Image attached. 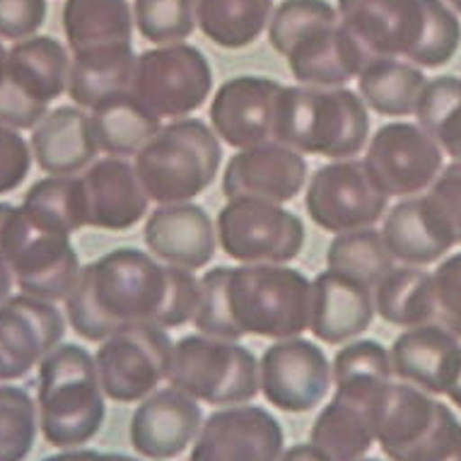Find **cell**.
<instances>
[{
	"label": "cell",
	"mask_w": 461,
	"mask_h": 461,
	"mask_svg": "<svg viewBox=\"0 0 461 461\" xmlns=\"http://www.w3.org/2000/svg\"><path fill=\"white\" fill-rule=\"evenodd\" d=\"M68 319L56 303L13 295L0 304V382L27 377L44 356L61 346Z\"/></svg>",
	"instance_id": "15"
},
{
	"label": "cell",
	"mask_w": 461,
	"mask_h": 461,
	"mask_svg": "<svg viewBox=\"0 0 461 461\" xmlns=\"http://www.w3.org/2000/svg\"><path fill=\"white\" fill-rule=\"evenodd\" d=\"M70 56L53 37H30L15 41L8 51L5 80L39 104H51L68 90Z\"/></svg>",
	"instance_id": "28"
},
{
	"label": "cell",
	"mask_w": 461,
	"mask_h": 461,
	"mask_svg": "<svg viewBox=\"0 0 461 461\" xmlns=\"http://www.w3.org/2000/svg\"><path fill=\"white\" fill-rule=\"evenodd\" d=\"M449 227L454 244H461V159L442 167L438 179L423 194Z\"/></svg>",
	"instance_id": "47"
},
{
	"label": "cell",
	"mask_w": 461,
	"mask_h": 461,
	"mask_svg": "<svg viewBox=\"0 0 461 461\" xmlns=\"http://www.w3.org/2000/svg\"><path fill=\"white\" fill-rule=\"evenodd\" d=\"M333 392L375 406L379 393L393 382L389 348L375 339H353L343 343L331 363Z\"/></svg>",
	"instance_id": "35"
},
{
	"label": "cell",
	"mask_w": 461,
	"mask_h": 461,
	"mask_svg": "<svg viewBox=\"0 0 461 461\" xmlns=\"http://www.w3.org/2000/svg\"><path fill=\"white\" fill-rule=\"evenodd\" d=\"M70 237L34 218L23 205L0 203V254L24 295L66 303L83 271Z\"/></svg>",
	"instance_id": "6"
},
{
	"label": "cell",
	"mask_w": 461,
	"mask_h": 461,
	"mask_svg": "<svg viewBox=\"0 0 461 461\" xmlns=\"http://www.w3.org/2000/svg\"><path fill=\"white\" fill-rule=\"evenodd\" d=\"M133 24L155 46L182 44L196 30V0H136Z\"/></svg>",
	"instance_id": "42"
},
{
	"label": "cell",
	"mask_w": 461,
	"mask_h": 461,
	"mask_svg": "<svg viewBox=\"0 0 461 461\" xmlns=\"http://www.w3.org/2000/svg\"><path fill=\"white\" fill-rule=\"evenodd\" d=\"M20 205L66 235H76L77 230L87 227V194L80 175L39 179L27 189Z\"/></svg>",
	"instance_id": "37"
},
{
	"label": "cell",
	"mask_w": 461,
	"mask_h": 461,
	"mask_svg": "<svg viewBox=\"0 0 461 461\" xmlns=\"http://www.w3.org/2000/svg\"><path fill=\"white\" fill-rule=\"evenodd\" d=\"M375 314L386 324L413 329L435 321V287L432 273L420 266H392L372 287Z\"/></svg>",
	"instance_id": "32"
},
{
	"label": "cell",
	"mask_w": 461,
	"mask_h": 461,
	"mask_svg": "<svg viewBox=\"0 0 461 461\" xmlns=\"http://www.w3.org/2000/svg\"><path fill=\"white\" fill-rule=\"evenodd\" d=\"M172 353L175 343L167 329L138 324L116 331L95 353L102 392L116 403L148 399L169 377Z\"/></svg>",
	"instance_id": "10"
},
{
	"label": "cell",
	"mask_w": 461,
	"mask_h": 461,
	"mask_svg": "<svg viewBox=\"0 0 461 461\" xmlns=\"http://www.w3.org/2000/svg\"><path fill=\"white\" fill-rule=\"evenodd\" d=\"M356 80L365 106L382 116H413L428 83L413 63L386 56L370 59Z\"/></svg>",
	"instance_id": "33"
},
{
	"label": "cell",
	"mask_w": 461,
	"mask_h": 461,
	"mask_svg": "<svg viewBox=\"0 0 461 461\" xmlns=\"http://www.w3.org/2000/svg\"><path fill=\"white\" fill-rule=\"evenodd\" d=\"M32 169V148L20 131L0 123V196L13 194L24 184Z\"/></svg>",
	"instance_id": "48"
},
{
	"label": "cell",
	"mask_w": 461,
	"mask_h": 461,
	"mask_svg": "<svg viewBox=\"0 0 461 461\" xmlns=\"http://www.w3.org/2000/svg\"><path fill=\"white\" fill-rule=\"evenodd\" d=\"M227 300L237 329L258 339H297L310 329L312 280L283 264L230 268Z\"/></svg>",
	"instance_id": "5"
},
{
	"label": "cell",
	"mask_w": 461,
	"mask_h": 461,
	"mask_svg": "<svg viewBox=\"0 0 461 461\" xmlns=\"http://www.w3.org/2000/svg\"><path fill=\"white\" fill-rule=\"evenodd\" d=\"M324 258L326 268L360 280L370 287L377 285L379 278L393 266V258L386 251L382 232H377L375 227L333 235Z\"/></svg>",
	"instance_id": "39"
},
{
	"label": "cell",
	"mask_w": 461,
	"mask_h": 461,
	"mask_svg": "<svg viewBox=\"0 0 461 461\" xmlns=\"http://www.w3.org/2000/svg\"><path fill=\"white\" fill-rule=\"evenodd\" d=\"M169 290V266L150 251L119 247L80 271L66 297V319L83 340L102 343L122 329L159 324Z\"/></svg>",
	"instance_id": "1"
},
{
	"label": "cell",
	"mask_w": 461,
	"mask_h": 461,
	"mask_svg": "<svg viewBox=\"0 0 461 461\" xmlns=\"http://www.w3.org/2000/svg\"><path fill=\"white\" fill-rule=\"evenodd\" d=\"M227 278H230V266H215L205 271L198 283H201V297H198L196 317L191 324L196 326L198 333L212 336L222 340H240L244 336L237 329L232 312H230V300H227Z\"/></svg>",
	"instance_id": "43"
},
{
	"label": "cell",
	"mask_w": 461,
	"mask_h": 461,
	"mask_svg": "<svg viewBox=\"0 0 461 461\" xmlns=\"http://www.w3.org/2000/svg\"><path fill=\"white\" fill-rule=\"evenodd\" d=\"M39 430L49 445L76 449L97 438L106 418L97 363L90 350L61 343L39 363Z\"/></svg>",
	"instance_id": "2"
},
{
	"label": "cell",
	"mask_w": 461,
	"mask_h": 461,
	"mask_svg": "<svg viewBox=\"0 0 461 461\" xmlns=\"http://www.w3.org/2000/svg\"><path fill=\"white\" fill-rule=\"evenodd\" d=\"M445 403L406 382H392L372 409L375 439L389 461H401L423 442L442 416Z\"/></svg>",
	"instance_id": "25"
},
{
	"label": "cell",
	"mask_w": 461,
	"mask_h": 461,
	"mask_svg": "<svg viewBox=\"0 0 461 461\" xmlns=\"http://www.w3.org/2000/svg\"><path fill=\"white\" fill-rule=\"evenodd\" d=\"M220 165V138L194 116L165 123L133 162L145 194L159 205L189 203L201 196L215 182Z\"/></svg>",
	"instance_id": "4"
},
{
	"label": "cell",
	"mask_w": 461,
	"mask_h": 461,
	"mask_svg": "<svg viewBox=\"0 0 461 461\" xmlns=\"http://www.w3.org/2000/svg\"><path fill=\"white\" fill-rule=\"evenodd\" d=\"M201 297V283L194 271H184L169 266V290H167L165 310L159 317V329H179L194 321Z\"/></svg>",
	"instance_id": "46"
},
{
	"label": "cell",
	"mask_w": 461,
	"mask_h": 461,
	"mask_svg": "<svg viewBox=\"0 0 461 461\" xmlns=\"http://www.w3.org/2000/svg\"><path fill=\"white\" fill-rule=\"evenodd\" d=\"M49 113V106L39 104L20 92L13 83L0 80V123L15 131H32Z\"/></svg>",
	"instance_id": "50"
},
{
	"label": "cell",
	"mask_w": 461,
	"mask_h": 461,
	"mask_svg": "<svg viewBox=\"0 0 461 461\" xmlns=\"http://www.w3.org/2000/svg\"><path fill=\"white\" fill-rule=\"evenodd\" d=\"M375 319L372 287L326 268L312 280V336L329 346H343L370 329Z\"/></svg>",
	"instance_id": "24"
},
{
	"label": "cell",
	"mask_w": 461,
	"mask_h": 461,
	"mask_svg": "<svg viewBox=\"0 0 461 461\" xmlns=\"http://www.w3.org/2000/svg\"><path fill=\"white\" fill-rule=\"evenodd\" d=\"M283 85L264 76H237L215 90L211 129L235 150L276 140L278 102Z\"/></svg>",
	"instance_id": "16"
},
{
	"label": "cell",
	"mask_w": 461,
	"mask_h": 461,
	"mask_svg": "<svg viewBox=\"0 0 461 461\" xmlns=\"http://www.w3.org/2000/svg\"><path fill=\"white\" fill-rule=\"evenodd\" d=\"M389 196L379 189L365 159H331L310 176L304 208L317 227L340 235L375 227L386 215Z\"/></svg>",
	"instance_id": "11"
},
{
	"label": "cell",
	"mask_w": 461,
	"mask_h": 461,
	"mask_svg": "<svg viewBox=\"0 0 461 461\" xmlns=\"http://www.w3.org/2000/svg\"><path fill=\"white\" fill-rule=\"evenodd\" d=\"M80 176L87 194V227L126 232L150 212V196L129 159L106 155L95 159Z\"/></svg>",
	"instance_id": "21"
},
{
	"label": "cell",
	"mask_w": 461,
	"mask_h": 461,
	"mask_svg": "<svg viewBox=\"0 0 461 461\" xmlns=\"http://www.w3.org/2000/svg\"><path fill=\"white\" fill-rule=\"evenodd\" d=\"M169 386L208 406H242L261 392L258 360L240 340L191 333L175 343Z\"/></svg>",
	"instance_id": "7"
},
{
	"label": "cell",
	"mask_w": 461,
	"mask_h": 461,
	"mask_svg": "<svg viewBox=\"0 0 461 461\" xmlns=\"http://www.w3.org/2000/svg\"><path fill=\"white\" fill-rule=\"evenodd\" d=\"M39 435L37 401L23 386L0 384V461H24Z\"/></svg>",
	"instance_id": "41"
},
{
	"label": "cell",
	"mask_w": 461,
	"mask_h": 461,
	"mask_svg": "<svg viewBox=\"0 0 461 461\" xmlns=\"http://www.w3.org/2000/svg\"><path fill=\"white\" fill-rule=\"evenodd\" d=\"M423 27L406 61L420 70H438L452 61L461 46V23L445 0H420Z\"/></svg>",
	"instance_id": "40"
},
{
	"label": "cell",
	"mask_w": 461,
	"mask_h": 461,
	"mask_svg": "<svg viewBox=\"0 0 461 461\" xmlns=\"http://www.w3.org/2000/svg\"><path fill=\"white\" fill-rule=\"evenodd\" d=\"M99 152L109 158H136L162 129V119L138 102L133 92H119L90 109Z\"/></svg>",
	"instance_id": "29"
},
{
	"label": "cell",
	"mask_w": 461,
	"mask_h": 461,
	"mask_svg": "<svg viewBox=\"0 0 461 461\" xmlns=\"http://www.w3.org/2000/svg\"><path fill=\"white\" fill-rule=\"evenodd\" d=\"M432 287L438 310L435 321L461 340V251L439 261L432 271Z\"/></svg>",
	"instance_id": "45"
},
{
	"label": "cell",
	"mask_w": 461,
	"mask_h": 461,
	"mask_svg": "<svg viewBox=\"0 0 461 461\" xmlns=\"http://www.w3.org/2000/svg\"><path fill=\"white\" fill-rule=\"evenodd\" d=\"M5 63H8V51H5V46L0 44V80L5 76Z\"/></svg>",
	"instance_id": "57"
},
{
	"label": "cell",
	"mask_w": 461,
	"mask_h": 461,
	"mask_svg": "<svg viewBox=\"0 0 461 461\" xmlns=\"http://www.w3.org/2000/svg\"><path fill=\"white\" fill-rule=\"evenodd\" d=\"M377 403V401H375ZM370 403L333 392L331 401L319 411L310 430V442L324 449L333 461L365 459L375 439Z\"/></svg>",
	"instance_id": "31"
},
{
	"label": "cell",
	"mask_w": 461,
	"mask_h": 461,
	"mask_svg": "<svg viewBox=\"0 0 461 461\" xmlns=\"http://www.w3.org/2000/svg\"><path fill=\"white\" fill-rule=\"evenodd\" d=\"M439 461H461V432L459 438L454 439V445L449 447V452H447Z\"/></svg>",
	"instance_id": "55"
},
{
	"label": "cell",
	"mask_w": 461,
	"mask_h": 461,
	"mask_svg": "<svg viewBox=\"0 0 461 461\" xmlns=\"http://www.w3.org/2000/svg\"><path fill=\"white\" fill-rule=\"evenodd\" d=\"M131 92L159 119H186L211 97L212 68L196 46H155L136 59Z\"/></svg>",
	"instance_id": "9"
},
{
	"label": "cell",
	"mask_w": 461,
	"mask_h": 461,
	"mask_svg": "<svg viewBox=\"0 0 461 461\" xmlns=\"http://www.w3.org/2000/svg\"><path fill=\"white\" fill-rule=\"evenodd\" d=\"M278 461H333L324 449H319L317 445L312 442H300V445H293L290 449H283Z\"/></svg>",
	"instance_id": "51"
},
{
	"label": "cell",
	"mask_w": 461,
	"mask_h": 461,
	"mask_svg": "<svg viewBox=\"0 0 461 461\" xmlns=\"http://www.w3.org/2000/svg\"><path fill=\"white\" fill-rule=\"evenodd\" d=\"M287 68L307 87H343L360 76L370 56L340 20L310 30L285 51Z\"/></svg>",
	"instance_id": "22"
},
{
	"label": "cell",
	"mask_w": 461,
	"mask_h": 461,
	"mask_svg": "<svg viewBox=\"0 0 461 461\" xmlns=\"http://www.w3.org/2000/svg\"><path fill=\"white\" fill-rule=\"evenodd\" d=\"M365 165L389 198H411L430 189L445 167V152L418 123L392 122L370 136Z\"/></svg>",
	"instance_id": "12"
},
{
	"label": "cell",
	"mask_w": 461,
	"mask_h": 461,
	"mask_svg": "<svg viewBox=\"0 0 461 461\" xmlns=\"http://www.w3.org/2000/svg\"><path fill=\"white\" fill-rule=\"evenodd\" d=\"M307 176L310 169L303 152L273 140L232 155L222 175V194L285 205L303 194Z\"/></svg>",
	"instance_id": "17"
},
{
	"label": "cell",
	"mask_w": 461,
	"mask_h": 461,
	"mask_svg": "<svg viewBox=\"0 0 461 461\" xmlns=\"http://www.w3.org/2000/svg\"><path fill=\"white\" fill-rule=\"evenodd\" d=\"M283 428L261 406L212 411L191 445L189 461H278L285 449Z\"/></svg>",
	"instance_id": "14"
},
{
	"label": "cell",
	"mask_w": 461,
	"mask_h": 461,
	"mask_svg": "<svg viewBox=\"0 0 461 461\" xmlns=\"http://www.w3.org/2000/svg\"><path fill=\"white\" fill-rule=\"evenodd\" d=\"M133 8L129 0H66L63 32L70 51L133 44Z\"/></svg>",
	"instance_id": "34"
},
{
	"label": "cell",
	"mask_w": 461,
	"mask_h": 461,
	"mask_svg": "<svg viewBox=\"0 0 461 461\" xmlns=\"http://www.w3.org/2000/svg\"><path fill=\"white\" fill-rule=\"evenodd\" d=\"M95 449H83V447H76V449H63L59 454H51V456H44L41 461H95L97 459Z\"/></svg>",
	"instance_id": "52"
},
{
	"label": "cell",
	"mask_w": 461,
	"mask_h": 461,
	"mask_svg": "<svg viewBox=\"0 0 461 461\" xmlns=\"http://www.w3.org/2000/svg\"><path fill=\"white\" fill-rule=\"evenodd\" d=\"M336 13L370 59H406L423 27L420 0H339Z\"/></svg>",
	"instance_id": "20"
},
{
	"label": "cell",
	"mask_w": 461,
	"mask_h": 461,
	"mask_svg": "<svg viewBox=\"0 0 461 461\" xmlns=\"http://www.w3.org/2000/svg\"><path fill=\"white\" fill-rule=\"evenodd\" d=\"M447 399L452 401L454 406L461 409V360H459V370H456V377H454L452 386L447 389Z\"/></svg>",
	"instance_id": "54"
},
{
	"label": "cell",
	"mask_w": 461,
	"mask_h": 461,
	"mask_svg": "<svg viewBox=\"0 0 461 461\" xmlns=\"http://www.w3.org/2000/svg\"><path fill=\"white\" fill-rule=\"evenodd\" d=\"M447 5H449L454 13H459V15H461V0H447Z\"/></svg>",
	"instance_id": "58"
},
{
	"label": "cell",
	"mask_w": 461,
	"mask_h": 461,
	"mask_svg": "<svg viewBox=\"0 0 461 461\" xmlns=\"http://www.w3.org/2000/svg\"><path fill=\"white\" fill-rule=\"evenodd\" d=\"M32 158L49 176H76L97 159L90 113L80 106H59L32 129Z\"/></svg>",
	"instance_id": "26"
},
{
	"label": "cell",
	"mask_w": 461,
	"mask_h": 461,
	"mask_svg": "<svg viewBox=\"0 0 461 461\" xmlns=\"http://www.w3.org/2000/svg\"><path fill=\"white\" fill-rule=\"evenodd\" d=\"M95 461H140L136 456H129V454H97Z\"/></svg>",
	"instance_id": "56"
},
{
	"label": "cell",
	"mask_w": 461,
	"mask_h": 461,
	"mask_svg": "<svg viewBox=\"0 0 461 461\" xmlns=\"http://www.w3.org/2000/svg\"><path fill=\"white\" fill-rule=\"evenodd\" d=\"M331 20H339V13L329 0H283L278 8H273L268 23V44L280 56H285L287 49L303 34Z\"/></svg>",
	"instance_id": "44"
},
{
	"label": "cell",
	"mask_w": 461,
	"mask_h": 461,
	"mask_svg": "<svg viewBox=\"0 0 461 461\" xmlns=\"http://www.w3.org/2000/svg\"><path fill=\"white\" fill-rule=\"evenodd\" d=\"M13 287H15V276L10 271L8 261L0 254V304L8 303L10 297H13Z\"/></svg>",
	"instance_id": "53"
},
{
	"label": "cell",
	"mask_w": 461,
	"mask_h": 461,
	"mask_svg": "<svg viewBox=\"0 0 461 461\" xmlns=\"http://www.w3.org/2000/svg\"><path fill=\"white\" fill-rule=\"evenodd\" d=\"M357 461H382V459H367V456H365V459H357Z\"/></svg>",
	"instance_id": "59"
},
{
	"label": "cell",
	"mask_w": 461,
	"mask_h": 461,
	"mask_svg": "<svg viewBox=\"0 0 461 461\" xmlns=\"http://www.w3.org/2000/svg\"><path fill=\"white\" fill-rule=\"evenodd\" d=\"M201 425L203 413L196 399L175 386L158 389L140 401V406L131 416V447L143 459H176L194 445Z\"/></svg>",
	"instance_id": "18"
},
{
	"label": "cell",
	"mask_w": 461,
	"mask_h": 461,
	"mask_svg": "<svg viewBox=\"0 0 461 461\" xmlns=\"http://www.w3.org/2000/svg\"><path fill=\"white\" fill-rule=\"evenodd\" d=\"M413 116L439 150L452 159H461V77L428 80Z\"/></svg>",
	"instance_id": "38"
},
{
	"label": "cell",
	"mask_w": 461,
	"mask_h": 461,
	"mask_svg": "<svg viewBox=\"0 0 461 461\" xmlns=\"http://www.w3.org/2000/svg\"><path fill=\"white\" fill-rule=\"evenodd\" d=\"M133 44H112L73 53L68 73V97L90 112L102 99L131 92L136 73Z\"/></svg>",
	"instance_id": "30"
},
{
	"label": "cell",
	"mask_w": 461,
	"mask_h": 461,
	"mask_svg": "<svg viewBox=\"0 0 461 461\" xmlns=\"http://www.w3.org/2000/svg\"><path fill=\"white\" fill-rule=\"evenodd\" d=\"M143 240L159 264L184 271H201L218 254L211 212L194 201L158 205L145 220Z\"/></svg>",
	"instance_id": "19"
},
{
	"label": "cell",
	"mask_w": 461,
	"mask_h": 461,
	"mask_svg": "<svg viewBox=\"0 0 461 461\" xmlns=\"http://www.w3.org/2000/svg\"><path fill=\"white\" fill-rule=\"evenodd\" d=\"M218 247L240 264H290L307 242L300 215L271 201L227 198L215 218Z\"/></svg>",
	"instance_id": "8"
},
{
	"label": "cell",
	"mask_w": 461,
	"mask_h": 461,
	"mask_svg": "<svg viewBox=\"0 0 461 461\" xmlns=\"http://www.w3.org/2000/svg\"><path fill=\"white\" fill-rule=\"evenodd\" d=\"M382 225V240L386 251L401 266L438 264L447 251L456 247L449 227L425 196L403 198L386 212Z\"/></svg>",
	"instance_id": "27"
},
{
	"label": "cell",
	"mask_w": 461,
	"mask_h": 461,
	"mask_svg": "<svg viewBox=\"0 0 461 461\" xmlns=\"http://www.w3.org/2000/svg\"><path fill=\"white\" fill-rule=\"evenodd\" d=\"M276 143L303 155L353 159L370 143V113L360 95L346 87L283 85Z\"/></svg>",
	"instance_id": "3"
},
{
	"label": "cell",
	"mask_w": 461,
	"mask_h": 461,
	"mask_svg": "<svg viewBox=\"0 0 461 461\" xmlns=\"http://www.w3.org/2000/svg\"><path fill=\"white\" fill-rule=\"evenodd\" d=\"M273 8V0H196V24L212 44L237 51L268 30Z\"/></svg>",
	"instance_id": "36"
},
{
	"label": "cell",
	"mask_w": 461,
	"mask_h": 461,
	"mask_svg": "<svg viewBox=\"0 0 461 461\" xmlns=\"http://www.w3.org/2000/svg\"><path fill=\"white\" fill-rule=\"evenodd\" d=\"M264 399L285 413H307L324 403L333 386L331 363L317 343L283 339L271 343L258 360Z\"/></svg>",
	"instance_id": "13"
},
{
	"label": "cell",
	"mask_w": 461,
	"mask_h": 461,
	"mask_svg": "<svg viewBox=\"0 0 461 461\" xmlns=\"http://www.w3.org/2000/svg\"><path fill=\"white\" fill-rule=\"evenodd\" d=\"M393 377L428 393H447L461 360V340L438 321L403 329L389 348Z\"/></svg>",
	"instance_id": "23"
},
{
	"label": "cell",
	"mask_w": 461,
	"mask_h": 461,
	"mask_svg": "<svg viewBox=\"0 0 461 461\" xmlns=\"http://www.w3.org/2000/svg\"><path fill=\"white\" fill-rule=\"evenodd\" d=\"M46 0H0V39L23 41L37 37L44 27Z\"/></svg>",
	"instance_id": "49"
}]
</instances>
